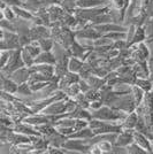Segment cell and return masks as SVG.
I'll use <instances>...</instances> for the list:
<instances>
[{
  "label": "cell",
  "mask_w": 153,
  "mask_h": 154,
  "mask_svg": "<svg viewBox=\"0 0 153 154\" xmlns=\"http://www.w3.org/2000/svg\"><path fill=\"white\" fill-rule=\"evenodd\" d=\"M21 67H24V62L21 57V48L17 50H12L11 51V55L8 59L7 64L0 70V75L5 77H9V75L13 72L14 70L19 69Z\"/></svg>",
  "instance_id": "cell-3"
},
{
  "label": "cell",
  "mask_w": 153,
  "mask_h": 154,
  "mask_svg": "<svg viewBox=\"0 0 153 154\" xmlns=\"http://www.w3.org/2000/svg\"><path fill=\"white\" fill-rule=\"evenodd\" d=\"M39 47L42 48V51H52L54 47V40L52 39V37H47V38H42L37 40Z\"/></svg>",
  "instance_id": "cell-28"
},
{
  "label": "cell",
  "mask_w": 153,
  "mask_h": 154,
  "mask_svg": "<svg viewBox=\"0 0 153 154\" xmlns=\"http://www.w3.org/2000/svg\"><path fill=\"white\" fill-rule=\"evenodd\" d=\"M134 141L136 144H138L142 148H144L147 153H152V149H151V139L146 135L142 134L139 131L134 130Z\"/></svg>",
  "instance_id": "cell-17"
},
{
  "label": "cell",
  "mask_w": 153,
  "mask_h": 154,
  "mask_svg": "<svg viewBox=\"0 0 153 154\" xmlns=\"http://www.w3.org/2000/svg\"><path fill=\"white\" fill-rule=\"evenodd\" d=\"M133 141H134V130H122L116 136L114 145L120 147H127Z\"/></svg>",
  "instance_id": "cell-11"
},
{
  "label": "cell",
  "mask_w": 153,
  "mask_h": 154,
  "mask_svg": "<svg viewBox=\"0 0 153 154\" xmlns=\"http://www.w3.org/2000/svg\"><path fill=\"white\" fill-rule=\"evenodd\" d=\"M9 55H11V51H8V50L2 51L1 55H0V70H1V69H2V68L7 64L8 59H9Z\"/></svg>",
  "instance_id": "cell-38"
},
{
  "label": "cell",
  "mask_w": 153,
  "mask_h": 154,
  "mask_svg": "<svg viewBox=\"0 0 153 154\" xmlns=\"http://www.w3.org/2000/svg\"><path fill=\"white\" fill-rule=\"evenodd\" d=\"M78 86H80V90L81 92H86V91L90 89L89 84L86 83V81L84 79V78H80V81H78Z\"/></svg>",
  "instance_id": "cell-41"
},
{
  "label": "cell",
  "mask_w": 153,
  "mask_h": 154,
  "mask_svg": "<svg viewBox=\"0 0 153 154\" xmlns=\"http://www.w3.org/2000/svg\"><path fill=\"white\" fill-rule=\"evenodd\" d=\"M67 116L76 119V120H86V121H90L92 119L90 109L83 108V107H80V106H76V108L74 109L73 112L67 113Z\"/></svg>",
  "instance_id": "cell-18"
},
{
  "label": "cell",
  "mask_w": 153,
  "mask_h": 154,
  "mask_svg": "<svg viewBox=\"0 0 153 154\" xmlns=\"http://www.w3.org/2000/svg\"><path fill=\"white\" fill-rule=\"evenodd\" d=\"M68 98V97H67ZM67 98L62 99V100H57L50 103L48 106H46L40 113H43L45 115L50 116H58L62 115L67 113Z\"/></svg>",
  "instance_id": "cell-6"
},
{
  "label": "cell",
  "mask_w": 153,
  "mask_h": 154,
  "mask_svg": "<svg viewBox=\"0 0 153 154\" xmlns=\"http://www.w3.org/2000/svg\"><path fill=\"white\" fill-rule=\"evenodd\" d=\"M102 105H104V103H102L101 98H99V99H97V100L90 101L89 109H90V110H95V109H98L99 107H101Z\"/></svg>",
  "instance_id": "cell-40"
},
{
  "label": "cell",
  "mask_w": 153,
  "mask_h": 154,
  "mask_svg": "<svg viewBox=\"0 0 153 154\" xmlns=\"http://www.w3.org/2000/svg\"><path fill=\"white\" fill-rule=\"evenodd\" d=\"M96 145L99 147V149L102 153H111L112 149H113V146H114V144L108 140H100L96 143Z\"/></svg>",
  "instance_id": "cell-32"
},
{
  "label": "cell",
  "mask_w": 153,
  "mask_h": 154,
  "mask_svg": "<svg viewBox=\"0 0 153 154\" xmlns=\"http://www.w3.org/2000/svg\"><path fill=\"white\" fill-rule=\"evenodd\" d=\"M62 91L67 94L68 98H71V99H74V98H75L80 92H81L80 86H78V82H77V83L71 84V85H69V86H67V88L64 89Z\"/></svg>",
  "instance_id": "cell-29"
},
{
  "label": "cell",
  "mask_w": 153,
  "mask_h": 154,
  "mask_svg": "<svg viewBox=\"0 0 153 154\" xmlns=\"http://www.w3.org/2000/svg\"><path fill=\"white\" fill-rule=\"evenodd\" d=\"M84 96H85V98L89 101H93V100H97V99L100 98V92H99V90H97V89H91L90 88L86 92H84Z\"/></svg>",
  "instance_id": "cell-36"
},
{
  "label": "cell",
  "mask_w": 153,
  "mask_h": 154,
  "mask_svg": "<svg viewBox=\"0 0 153 154\" xmlns=\"http://www.w3.org/2000/svg\"><path fill=\"white\" fill-rule=\"evenodd\" d=\"M151 149H152V153H153V139H151Z\"/></svg>",
  "instance_id": "cell-45"
},
{
  "label": "cell",
  "mask_w": 153,
  "mask_h": 154,
  "mask_svg": "<svg viewBox=\"0 0 153 154\" xmlns=\"http://www.w3.org/2000/svg\"><path fill=\"white\" fill-rule=\"evenodd\" d=\"M105 36L106 38L111 39L112 42H116V40H126L127 38V32L123 31H113V32H108L106 35H102Z\"/></svg>",
  "instance_id": "cell-30"
},
{
  "label": "cell",
  "mask_w": 153,
  "mask_h": 154,
  "mask_svg": "<svg viewBox=\"0 0 153 154\" xmlns=\"http://www.w3.org/2000/svg\"><path fill=\"white\" fill-rule=\"evenodd\" d=\"M102 35H100L97 31L96 29L92 26H84L83 29H80L75 31V39L76 40H82V39H88V40H95V39L101 37Z\"/></svg>",
  "instance_id": "cell-8"
},
{
  "label": "cell",
  "mask_w": 153,
  "mask_h": 154,
  "mask_svg": "<svg viewBox=\"0 0 153 154\" xmlns=\"http://www.w3.org/2000/svg\"><path fill=\"white\" fill-rule=\"evenodd\" d=\"M13 131L19 132V134H23V135H27V136H42L35 129V127H32V125L24 122L15 123L13 125Z\"/></svg>",
  "instance_id": "cell-14"
},
{
  "label": "cell",
  "mask_w": 153,
  "mask_h": 154,
  "mask_svg": "<svg viewBox=\"0 0 153 154\" xmlns=\"http://www.w3.org/2000/svg\"><path fill=\"white\" fill-rule=\"evenodd\" d=\"M2 36H4V30L0 28V38H2Z\"/></svg>",
  "instance_id": "cell-43"
},
{
  "label": "cell",
  "mask_w": 153,
  "mask_h": 154,
  "mask_svg": "<svg viewBox=\"0 0 153 154\" xmlns=\"http://www.w3.org/2000/svg\"><path fill=\"white\" fill-rule=\"evenodd\" d=\"M86 83L89 84V86L91 89H97V90H100L102 86L106 84V81L104 77H99L97 75H92L90 74L89 76L85 78Z\"/></svg>",
  "instance_id": "cell-20"
},
{
  "label": "cell",
  "mask_w": 153,
  "mask_h": 154,
  "mask_svg": "<svg viewBox=\"0 0 153 154\" xmlns=\"http://www.w3.org/2000/svg\"><path fill=\"white\" fill-rule=\"evenodd\" d=\"M97 31L99 32L100 35H106L108 32L113 31H123L127 32V28L120 24H116L114 22H109V23H101V24H96V26H92Z\"/></svg>",
  "instance_id": "cell-12"
},
{
  "label": "cell",
  "mask_w": 153,
  "mask_h": 154,
  "mask_svg": "<svg viewBox=\"0 0 153 154\" xmlns=\"http://www.w3.org/2000/svg\"><path fill=\"white\" fill-rule=\"evenodd\" d=\"M16 93L20 94V96H26V97H30L33 94V92L31 91L30 89V85L28 82L26 83H22V84H19V86H17V91H16Z\"/></svg>",
  "instance_id": "cell-31"
},
{
  "label": "cell",
  "mask_w": 153,
  "mask_h": 154,
  "mask_svg": "<svg viewBox=\"0 0 153 154\" xmlns=\"http://www.w3.org/2000/svg\"><path fill=\"white\" fill-rule=\"evenodd\" d=\"M30 39L32 40H39L42 38L51 37V29L50 26H43V24H32L30 26Z\"/></svg>",
  "instance_id": "cell-7"
},
{
  "label": "cell",
  "mask_w": 153,
  "mask_h": 154,
  "mask_svg": "<svg viewBox=\"0 0 153 154\" xmlns=\"http://www.w3.org/2000/svg\"><path fill=\"white\" fill-rule=\"evenodd\" d=\"M30 75H31L30 68L24 66V67H21L19 69L14 70L13 72L9 75V78H12L16 84H22L29 81Z\"/></svg>",
  "instance_id": "cell-10"
},
{
  "label": "cell",
  "mask_w": 153,
  "mask_h": 154,
  "mask_svg": "<svg viewBox=\"0 0 153 154\" xmlns=\"http://www.w3.org/2000/svg\"><path fill=\"white\" fill-rule=\"evenodd\" d=\"M80 75L76 74V72H71V71H67L64 75L59 78V89L60 90H64L67 86H69L71 84L77 83L80 81Z\"/></svg>",
  "instance_id": "cell-13"
},
{
  "label": "cell",
  "mask_w": 153,
  "mask_h": 154,
  "mask_svg": "<svg viewBox=\"0 0 153 154\" xmlns=\"http://www.w3.org/2000/svg\"><path fill=\"white\" fill-rule=\"evenodd\" d=\"M2 14H4V19L8 20V21H14L16 19V15L14 13L13 8L11 6H5L2 8Z\"/></svg>",
  "instance_id": "cell-37"
},
{
  "label": "cell",
  "mask_w": 153,
  "mask_h": 154,
  "mask_svg": "<svg viewBox=\"0 0 153 154\" xmlns=\"http://www.w3.org/2000/svg\"><path fill=\"white\" fill-rule=\"evenodd\" d=\"M84 66V61L82 59L76 58V57H70L69 60H68V70L71 71V72H76L78 74L81 69L83 68Z\"/></svg>",
  "instance_id": "cell-24"
},
{
  "label": "cell",
  "mask_w": 153,
  "mask_h": 154,
  "mask_svg": "<svg viewBox=\"0 0 153 154\" xmlns=\"http://www.w3.org/2000/svg\"><path fill=\"white\" fill-rule=\"evenodd\" d=\"M89 128L93 131L95 135H100V134H119L122 131V128L120 123L115 122H107L102 120H97V119H91L89 121Z\"/></svg>",
  "instance_id": "cell-2"
},
{
  "label": "cell",
  "mask_w": 153,
  "mask_h": 154,
  "mask_svg": "<svg viewBox=\"0 0 153 154\" xmlns=\"http://www.w3.org/2000/svg\"><path fill=\"white\" fill-rule=\"evenodd\" d=\"M137 121H138V114L135 109L134 112L128 113L126 117L123 119V121L120 123V125H121L122 130H135Z\"/></svg>",
  "instance_id": "cell-16"
},
{
  "label": "cell",
  "mask_w": 153,
  "mask_h": 154,
  "mask_svg": "<svg viewBox=\"0 0 153 154\" xmlns=\"http://www.w3.org/2000/svg\"><path fill=\"white\" fill-rule=\"evenodd\" d=\"M14 11V13L16 15V17L17 19H22L24 20V21H29V22H31L33 17H35V15L32 13H30L28 9H26L24 7L22 6H13L12 7Z\"/></svg>",
  "instance_id": "cell-22"
},
{
  "label": "cell",
  "mask_w": 153,
  "mask_h": 154,
  "mask_svg": "<svg viewBox=\"0 0 153 154\" xmlns=\"http://www.w3.org/2000/svg\"><path fill=\"white\" fill-rule=\"evenodd\" d=\"M109 0H76V6L78 8H92L108 5Z\"/></svg>",
  "instance_id": "cell-19"
},
{
  "label": "cell",
  "mask_w": 153,
  "mask_h": 154,
  "mask_svg": "<svg viewBox=\"0 0 153 154\" xmlns=\"http://www.w3.org/2000/svg\"><path fill=\"white\" fill-rule=\"evenodd\" d=\"M95 136L93 134V131L89 128V125L86 127V128H83L81 129V130H77L75 131L74 134H71V135L68 137V138H77V139H90V138H92Z\"/></svg>",
  "instance_id": "cell-25"
},
{
  "label": "cell",
  "mask_w": 153,
  "mask_h": 154,
  "mask_svg": "<svg viewBox=\"0 0 153 154\" xmlns=\"http://www.w3.org/2000/svg\"><path fill=\"white\" fill-rule=\"evenodd\" d=\"M92 119H97V120H102V121H107V122H115V123H121L123 119L126 117V113L115 109L111 106L107 105H102L101 107L95 110H90Z\"/></svg>",
  "instance_id": "cell-1"
},
{
  "label": "cell",
  "mask_w": 153,
  "mask_h": 154,
  "mask_svg": "<svg viewBox=\"0 0 153 154\" xmlns=\"http://www.w3.org/2000/svg\"><path fill=\"white\" fill-rule=\"evenodd\" d=\"M0 78H1V81H2V90L8 92V93L15 94L16 91H17L19 84H16L13 79L9 78V77H5V76H1V75H0Z\"/></svg>",
  "instance_id": "cell-23"
},
{
  "label": "cell",
  "mask_w": 153,
  "mask_h": 154,
  "mask_svg": "<svg viewBox=\"0 0 153 154\" xmlns=\"http://www.w3.org/2000/svg\"><path fill=\"white\" fill-rule=\"evenodd\" d=\"M21 57H22V60H23L26 67H31L32 64H33L35 59L32 58L31 54L27 51L24 47H21Z\"/></svg>",
  "instance_id": "cell-33"
},
{
  "label": "cell",
  "mask_w": 153,
  "mask_h": 154,
  "mask_svg": "<svg viewBox=\"0 0 153 154\" xmlns=\"http://www.w3.org/2000/svg\"><path fill=\"white\" fill-rule=\"evenodd\" d=\"M5 6H23L24 0H1Z\"/></svg>",
  "instance_id": "cell-39"
},
{
  "label": "cell",
  "mask_w": 153,
  "mask_h": 154,
  "mask_svg": "<svg viewBox=\"0 0 153 154\" xmlns=\"http://www.w3.org/2000/svg\"><path fill=\"white\" fill-rule=\"evenodd\" d=\"M2 39H4L5 44H6V47H7V50H8V51L21 48L20 40H19V35H17L16 32L4 30V36H2Z\"/></svg>",
  "instance_id": "cell-9"
},
{
  "label": "cell",
  "mask_w": 153,
  "mask_h": 154,
  "mask_svg": "<svg viewBox=\"0 0 153 154\" xmlns=\"http://www.w3.org/2000/svg\"><path fill=\"white\" fill-rule=\"evenodd\" d=\"M147 64H148V69H150V79L153 82V58L147 60Z\"/></svg>",
  "instance_id": "cell-42"
},
{
  "label": "cell",
  "mask_w": 153,
  "mask_h": 154,
  "mask_svg": "<svg viewBox=\"0 0 153 154\" xmlns=\"http://www.w3.org/2000/svg\"><path fill=\"white\" fill-rule=\"evenodd\" d=\"M112 107L115 109H119V110H122L126 114L134 112L136 109V103H135L134 98L131 96V92L128 93V94L119 96V98L116 99V101H115Z\"/></svg>",
  "instance_id": "cell-5"
},
{
  "label": "cell",
  "mask_w": 153,
  "mask_h": 154,
  "mask_svg": "<svg viewBox=\"0 0 153 154\" xmlns=\"http://www.w3.org/2000/svg\"><path fill=\"white\" fill-rule=\"evenodd\" d=\"M131 96L134 98L135 103H136V107L139 106L140 103H143L144 100V96H145V92L140 89L139 86H137L136 84L131 85Z\"/></svg>",
  "instance_id": "cell-26"
},
{
  "label": "cell",
  "mask_w": 153,
  "mask_h": 154,
  "mask_svg": "<svg viewBox=\"0 0 153 154\" xmlns=\"http://www.w3.org/2000/svg\"><path fill=\"white\" fill-rule=\"evenodd\" d=\"M146 39V29L145 26H136L135 29V33L133 36V39L130 42V45H134V44H139V43H144V40Z\"/></svg>",
  "instance_id": "cell-21"
},
{
  "label": "cell",
  "mask_w": 153,
  "mask_h": 154,
  "mask_svg": "<svg viewBox=\"0 0 153 154\" xmlns=\"http://www.w3.org/2000/svg\"><path fill=\"white\" fill-rule=\"evenodd\" d=\"M54 64L57 63V59H55V55L52 51H42L35 58V61H33V64Z\"/></svg>",
  "instance_id": "cell-15"
},
{
  "label": "cell",
  "mask_w": 153,
  "mask_h": 154,
  "mask_svg": "<svg viewBox=\"0 0 153 154\" xmlns=\"http://www.w3.org/2000/svg\"><path fill=\"white\" fill-rule=\"evenodd\" d=\"M135 84H136L137 86H139L140 89L144 91L145 93L153 90V82L150 79V78H142V77H137V78H136V81H135Z\"/></svg>",
  "instance_id": "cell-27"
},
{
  "label": "cell",
  "mask_w": 153,
  "mask_h": 154,
  "mask_svg": "<svg viewBox=\"0 0 153 154\" xmlns=\"http://www.w3.org/2000/svg\"><path fill=\"white\" fill-rule=\"evenodd\" d=\"M68 152H77V153H89L91 145L88 144L86 139H77V138H67L61 145Z\"/></svg>",
  "instance_id": "cell-4"
},
{
  "label": "cell",
  "mask_w": 153,
  "mask_h": 154,
  "mask_svg": "<svg viewBox=\"0 0 153 154\" xmlns=\"http://www.w3.org/2000/svg\"><path fill=\"white\" fill-rule=\"evenodd\" d=\"M126 148H127V153H129V154H145V153H147L144 148H142L139 145L136 144L135 141H133L130 145H128Z\"/></svg>",
  "instance_id": "cell-34"
},
{
  "label": "cell",
  "mask_w": 153,
  "mask_h": 154,
  "mask_svg": "<svg viewBox=\"0 0 153 154\" xmlns=\"http://www.w3.org/2000/svg\"><path fill=\"white\" fill-rule=\"evenodd\" d=\"M0 28H1L2 30L16 32V26H15L14 21H8V20H6V19L0 20Z\"/></svg>",
  "instance_id": "cell-35"
},
{
  "label": "cell",
  "mask_w": 153,
  "mask_h": 154,
  "mask_svg": "<svg viewBox=\"0 0 153 154\" xmlns=\"http://www.w3.org/2000/svg\"><path fill=\"white\" fill-rule=\"evenodd\" d=\"M4 7H5V5H4V2H2V1L0 0V9H2Z\"/></svg>",
  "instance_id": "cell-44"
}]
</instances>
